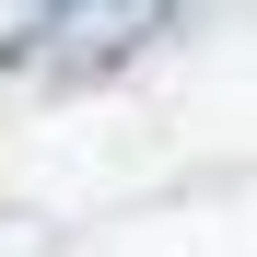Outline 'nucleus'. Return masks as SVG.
Segmentation results:
<instances>
[{"label":"nucleus","mask_w":257,"mask_h":257,"mask_svg":"<svg viewBox=\"0 0 257 257\" xmlns=\"http://www.w3.org/2000/svg\"><path fill=\"white\" fill-rule=\"evenodd\" d=\"M152 24H164V0H24L12 35H0V70H24V82H70V70L128 59Z\"/></svg>","instance_id":"1"}]
</instances>
